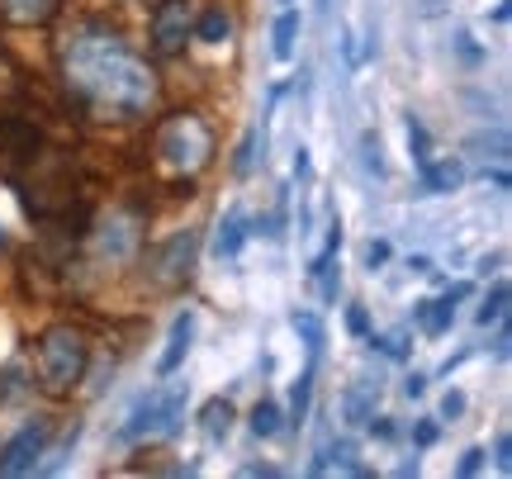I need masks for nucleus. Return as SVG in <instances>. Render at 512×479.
Returning a JSON list of instances; mask_svg holds the SVG:
<instances>
[{
	"instance_id": "c9c22d12",
	"label": "nucleus",
	"mask_w": 512,
	"mask_h": 479,
	"mask_svg": "<svg viewBox=\"0 0 512 479\" xmlns=\"http://www.w3.org/2000/svg\"><path fill=\"white\" fill-rule=\"evenodd\" d=\"M494 351H498V356H508V351H512V337H508V328L498 332V342H494Z\"/></svg>"
},
{
	"instance_id": "9d476101",
	"label": "nucleus",
	"mask_w": 512,
	"mask_h": 479,
	"mask_svg": "<svg viewBox=\"0 0 512 479\" xmlns=\"http://www.w3.org/2000/svg\"><path fill=\"white\" fill-rule=\"evenodd\" d=\"M190 342H195V314L185 309V314H176V323H171V332H166V347L162 356H157V375H176V370L185 366V351H190Z\"/></svg>"
},
{
	"instance_id": "393cba45",
	"label": "nucleus",
	"mask_w": 512,
	"mask_h": 479,
	"mask_svg": "<svg viewBox=\"0 0 512 479\" xmlns=\"http://www.w3.org/2000/svg\"><path fill=\"white\" fill-rule=\"evenodd\" d=\"M460 413H465V389H446L441 394V423H456Z\"/></svg>"
},
{
	"instance_id": "f8f14e48",
	"label": "nucleus",
	"mask_w": 512,
	"mask_h": 479,
	"mask_svg": "<svg viewBox=\"0 0 512 479\" xmlns=\"http://www.w3.org/2000/svg\"><path fill=\"white\" fill-rule=\"evenodd\" d=\"M247 209L242 204H228L223 209V219H219V233H214V257L219 261H233L242 252V242H247Z\"/></svg>"
},
{
	"instance_id": "f03ea898",
	"label": "nucleus",
	"mask_w": 512,
	"mask_h": 479,
	"mask_svg": "<svg viewBox=\"0 0 512 479\" xmlns=\"http://www.w3.org/2000/svg\"><path fill=\"white\" fill-rule=\"evenodd\" d=\"M91 366V347H86V332L72 323H53V328L38 332L34 347V385L48 399H72Z\"/></svg>"
},
{
	"instance_id": "4c0bfd02",
	"label": "nucleus",
	"mask_w": 512,
	"mask_h": 479,
	"mask_svg": "<svg viewBox=\"0 0 512 479\" xmlns=\"http://www.w3.org/2000/svg\"><path fill=\"white\" fill-rule=\"evenodd\" d=\"M285 5H290V0H285Z\"/></svg>"
},
{
	"instance_id": "a878e982",
	"label": "nucleus",
	"mask_w": 512,
	"mask_h": 479,
	"mask_svg": "<svg viewBox=\"0 0 512 479\" xmlns=\"http://www.w3.org/2000/svg\"><path fill=\"white\" fill-rule=\"evenodd\" d=\"M252 157H256V129L247 133V138H242L238 157H233V171H238V176H247V171H252Z\"/></svg>"
},
{
	"instance_id": "aec40b11",
	"label": "nucleus",
	"mask_w": 512,
	"mask_h": 479,
	"mask_svg": "<svg viewBox=\"0 0 512 479\" xmlns=\"http://www.w3.org/2000/svg\"><path fill=\"white\" fill-rule=\"evenodd\" d=\"M290 328L299 332V337H304V347H309V356L318 361V351H323V342H328V337H323V318L309 314V309H294V314H290Z\"/></svg>"
},
{
	"instance_id": "f704fd0d",
	"label": "nucleus",
	"mask_w": 512,
	"mask_h": 479,
	"mask_svg": "<svg viewBox=\"0 0 512 479\" xmlns=\"http://www.w3.org/2000/svg\"><path fill=\"white\" fill-rule=\"evenodd\" d=\"M242 475H280L275 465H242Z\"/></svg>"
},
{
	"instance_id": "0eeeda50",
	"label": "nucleus",
	"mask_w": 512,
	"mask_h": 479,
	"mask_svg": "<svg viewBox=\"0 0 512 479\" xmlns=\"http://www.w3.org/2000/svg\"><path fill=\"white\" fill-rule=\"evenodd\" d=\"M48 442H53V423H24L0 446V475H29L38 465V456H48Z\"/></svg>"
},
{
	"instance_id": "2eb2a0df",
	"label": "nucleus",
	"mask_w": 512,
	"mask_h": 479,
	"mask_svg": "<svg viewBox=\"0 0 512 479\" xmlns=\"http://www.w3.org/2000/svg\"><path fill=\"white\" fill-rule=\"evenodd\" d=\"M294 43H299V10H294V5H285V10L275 15V24H271V57H275V62H290Z\"/></svg>"
},
{
	"instance_id": "423d86ee",
	"label": "nucleus",
	"mask_w": 512,
	"mask_h": 479,
	"mask_svg": "<svg viewBox=\"0 0 512 479\" xmlns=\"http://www.w3.org/2000/svg\"><path fill=\"white\" fill-rule=\"evenodd\" d=\"M190 38H195V5H190V0H157L152 24H147L152 53L157 57H181Z\"/></svg>"
},
{
	"instance_id": "473e14b6",
	"label": "nucleus",
	"mask_w": 512,
	"mask_h": 479,
	"mask_svg": "<svg viewBox=\"0 0 512 479\" xmlns=\"http://www.w3.org/2000/svg\"><path fill=\"white\" fill-rule=\"evenodd\" d=\"M294 176H299V181H304V176H309V152H304V148L294 152Z\"/></svg>"
},
{
	"instance_id": "a211bd4d",
	"label": "nucleus",
	"mask_w": 512,
	"mask_h": 479,
	"mask_svg": "<svg viewBox=\"0 0 512 479\" xmlns=\"http://www.w3.org/2000/svg\"><path fill=\"white\" fill-rule=\"evenodd\" d=\"M228 34H233V15H228L223 5H209V10L195 19V38H200V43H228Z\"/></svg>"
},
{
	"instance_id": "f3484780",
	"label": "nucleus",
	"mask_w": 512,
	"mask_h": 479,
	"mask_svg": "<svg viewBox=\"0 0 512 479\" xmlns=\"http://www.w3.org/2000/svg\"><path fill=\"white\" fill-rule=\"evenodd\" d=\"M200 432L214 446L228 442V432H233V404H228V399H209V404L200 408Z\"/></svg>"
},
{
	"instance_id": "c756f323",
	"label": "nucleus",
	"mask_w": 512,
	"mask_h": 479,
	"mask_svg": "<svg viewBox=\"0 0 512 479\" xmlns=\"http://www.w3.org/2000/svg\"><path fill=\"white\" fill-rule=\"evenodd\" d=\"M384 261H389V242H370V247H366V266H370V271H380V266H384Z\"/></svg>"
},
{
	"instance_id": "4468645a",
	"label": "nucleus",
	"mask_w": 512,
	"mask_h": 479,
	"mask_svg": "<svg viewBox=\"0 0 512 479\" xmlns=\"http://www.w3.org/2000/svg\"><path fill=\"white\" fill-rule=\"evenodd\" d=\"M418 171H422V190H427V195H451V190L465 185V166H460L456 157H441V162L427 157Z\"/></svg>"
},
{
	"instance_id": "bb28decb",
	"label": "nucleus",
	"mask_w": 512,
	"mask_h": 479,
	"mask_svg": "<svg viewBox=\"0 0 512 479\" xmlns=\"http://www.w3.org/2000/svg\"><path fill=\"white\" fill-rule=\"evenodd\" d=\"M347 332H351V337H366V332H370V314L361 309V304H351V309H347Z\"/></svg>"
},
{
	"instance_id": "9b49d317",
	"label": "nucleus",
	"mask_w": 512,
	"mask_h": 479,
	"mask_svg": "<svg viewBox=\"0 0 512 479\" xmlns=\"http://www.w3.org/2000/svg\"><path fill=\"white\" fill-rule=\"evenodd\" d=\"M62 15V0H0V19L15 29H43Z\"/></svg>"
},
{
	"instance_id": "72a5a7b5",
	"label": "nucleus",
	"mask_w": 512,
	"mask_h": 479,
	"mask_svg": "<svg viewBox=\"0 0 512 479\" xmlns=\"http://www.w3.org/2000/svg\"><path fill=\"white\" fill-rule=\"evenodd\" d=\"M375 437H384V442H394V437H399V427H394V423H384V418H380V423H375Z\"/></svg>"
},
{
	"instance_id": "ddd939ff",
	"label": "nucleus",
	"mask_w": 512,
	"mask_h": 479,
	"mask_svg": "<svg viewBox=\"0 0 512 479\" xmlns=\"http://www.w3.org/2000/svg\"><path fill=\"white\" fill-rule=\"evenodd\" d=\"M470 295V285H456L451 295H441V299H427V304H418V328L427 332V337H441V332L456 323V299Z\"/></svg>"
},
{
	"instance_id": "39448f33",
	"label": "nucleus",
	"mask_w": 512,
	"mask_h": 479,
	"mask_svg": "<svg viewBox=\"0 0 512 479\" xmlns=\"http://www.w3.org/2000/svg\"><path fill=\"white\" fill-rule=\"evenodd\" d=\"M195 261H200V233L185 228V233H171L162 247H152L147 276H152V285H162V290H176V285H185V280L195 276Z\"/></svg>"
},
{
	"instance_id": "6ab92c4d",
	"label": "nucleus",
	"mask_w": 512,
	"mask_h": 479,
	"mask_svg": "<svg viewBox=\"0 0 512 479\" xmlns=\"http://www.w3.org/2000/svg\"><path fill=\"white\" fill-rule=\"evenodd\" d=\"M280 427H285L280 404H275V399H256V408H252V432L256 437H261V442H271V437H280Z\"/></svg>"
},
{
	"instance_id": "cd10ccee",
	"label": "nucleus",
	"mask_w": 512,
	"mask_h": 479,
	"mask_svg": "<svg viewBox=\"0 0 512 479\" xmlns=\"http://www.w3.org/2000/svg\"><path fill=\"white\" fill-rule=\"evenodd\" d=\"M494 461H498V470H503V475L512 470V437H508V432H498V442H494Z\"/></svg>"
},
{
	"instance_id": "20e7f679",
	"label": "nucleus",
	"mask_w": 512,
	"mask_h": 479,
	"mask_svg": "<svg viewBox=\"0 0 512 479\" xmlns=\"http://www.w3.org/2000/svg\"><path fill=\"white\" fill-rule=\"evenodd\" d=\"M185 385H166L152 389L143 404L133 408V418L119 427V442H143V437H171L185 418Z\"/></svg>"
},
{
	"instance_id": "412c9836",
	"label": "nucleus",
	"mask_w": 512,
	"mask_h": 479,
	"mask_svg": "<svg viewBox=\"0 0 512 479\" xmlns=\"http://www.w3.org/2000/svg\"><path fill=\"white\" fill-rule=\"evenodd\" d=\"M309 394H313V361H309V370L294 380V389H290V423L299 427L304 418H309Z\"/></svg>"
},
{
	"instance_id": "b1692460",
	"label": "nucleus",
	"mask_w": 512,
	"mask_h": 479,
	"mask_svg": "<svg viewBox=\"0 0 512 479\" xmlns=\"http://www.w3.org/2000/svg\"><path fill=\"white\" fill-rule=\"evenodd\" d=\"M361 162H366L370 176H384V157H380V138H375V133L361 138Z\"/></svg>"
},
{
	"instance_id": "4be33fe9",
	"label": "nucleus",
	"mask_w": 512,
	"mask_h": 479,
	"mask_svg": "<svg viewBox=\"0 0 512 479\" xmlns=\"http://www.w3.org/2000/svg\"><path fill=\"white\" fill-rule=\"evenodd\" d=\"M503 314H508V280H498L494 285V295L479 304V328H489V323H503Z\"/></svg>"
},
{
	"instance_id": "1a4fd4ad",
	"label": "nucleus",
	"mask_w": 512,
	"mask_h": 479,
	"mask_svg": "<svg viewBox=\"0 0 512 479\" xmlns=\"http://www.w3.org/2000/svg\"><path fill=\"white\" fill-rule=\"evenodd\" d=\"M138 219L133 214H114L105 228H100V238H95V252L105 261H128L133 252H138Z\"/></svg>"
},
{
	"instance_id": "5701e85b",
	"label": "nucleus",
	"mask_w": 512,
	"mask_h": 479,
	"mask_svg": "<svg viewBox=\"0 0 512 479\" xmlns=\"http://www.w3.org/2000/svg\"><path fill=\"white\" fill-rule=\"evenodd\" d=\"M408 152H413V162H427L432 157V143H427V129H422L418 119H408Z\"/></svg>"
},
{
	"instance_id": "dca6fc26",
	"label": "nucleus",
	"mask_w": 512,
	"mask_h": 479,
	"mask_svg": "<svg viewBox=\"0 0 512 479\" xmlns=\"http://www.w3.org/2000/svg\"><path fill=\"white\" fill-rule=\"evenodd\" d=\"M375 399H380V380H361V385H351L342 394V413H347V423H366L370 413H375Z\"/></svg>"
},
{
	"instance_id": "2f4dec72",
	"label": "nucleus",
	"mask_w": 512,
	"mask_h": 479,
	"mask_svg": "<svg viewBox=\"0 0 512 479\" xmlns=\"http://www.w3.org/2000/svg\"><path fill=\"white\" fill-rule=\"evenodd\" d=\"M413 442L432 446V442H437V423H418V427H413Z\"/></svg>"
},
{
	"instance_id": "e433bc0d",
	"label": "nucleus",
	"mask_w": 512,
	"mask_h": 479,
	"mask_svg": "<svg viewBox=\"0 0 512 479\" xmlns=\"http://www.w3.org/2000/svg\"><path fill=\"white\" fill-rule=\"evenodd\" d=\"M0 242H5V233H0Z\"/></svg>"
},
{
	"instance_id": "c85d7f7f",
	"label": "nucleus",
	"mask_w": 512,
	"mask_h": 479,
	"mask_svg": "<svg viewBox=\"0 0 512 479\" xmlns=\"http://www.w3.org/2000/svg\"><path fill=\"white\" fill-rule=\"evenodd\" d=\"M479 465H484V446H470V451H465V456H460L456 475H479Z\"/></svg>"
},
{
	"instance_id": "7c9ffc66",
	"label": "nucleus",
	"mask_w": 512,
	"mask_h": 479,
	"mask_svg": "<svg viewBox=\"0 0 512 479\" xmlns=\"http://www.w3.org/2000/svg\"><path fill=\"white\" fill-rule=\"evenodd\" d=\"M403 394H408V399H422V394H427V375H418V370H413V375L403 380Z\"/></svg>"
},
{
	"instance_id": "f257e3e1",
	"label": "nucleus",
	"mask_w": 512,
	"mask_h": 479,
	"mask_svg": "<svg viewBox=\"0 0 512 479\" xmlns=\"http://www.w3.org/2000/svg\"><path fill=\"white\" fill-rule=\"evenodd\" d=\"M57 67H62L67 95L91 119L128 124V119H143L157 105V72L105 19L76 24L67 43H62V53H57Z\"/></svg>"
},
{
	"instance_id": "7ed1b4c3",
	"label": "nucleus",
	"mask_w": 512,
	"mask_h": 479,
	"mask_svg": "<svg viewBox=\"0 0 512 479\" xmlns=\"http://www.w3.org/2000/svg\"><path fill=\"white\" fill-rule=\"evenodd\" d=\"M152 152H157V162L166 171H176V176H200L204 166L214 162V133L204 124L200 114H166L157 133H152Z\"/></svg>"
},
{
	"instance_id": "6e6552de",
	"label": "nucleus",
	"mask_w": 512,
	"mask_h": 479,
	"mask_svg": "<svg viewBox=\"0 0 512 479\" xmlns=\"http://www.w3.org/2000/svg\"><path fill=\"white\" fill-rule=\"evenodd\" d=\"M43 157V133L24 119H0V171L19 176V166H34Z\"/></svg>"
}]
</instances>
